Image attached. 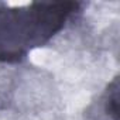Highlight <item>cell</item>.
<instances>
[{
  "mask_svg": "<svg viewBox=\"0 0 120 120\" xmlns=\"http://www.w3.org/2000/svg\"><path fill=\"white\" fill-rule=\"evenodd\" d=\"M105 109L106 113L110 114L114 120L119 117V81L114 78V81L109 85L105 99Z\"/></svg>",
  "mask_w": 120,
  "mask_h": 120,
  "instance_id": "7a4b0ae2",
  "label": "cell"
},
{
  "mask_svg": "<svg viewBox=\"0 0 120 120\" xmlns=\"http://www.w3.org/2000/svg\"><path fill=\"white\" fill-rule=\"evenodd\" d=\"M81 7L78 2L0 6V62H20L33 49L45 45Z\"/></svg>",
  "mask_w": 120,
  "mask_h": 120,
  "instance_id": "6da1fadb",
  "label": "cell"
}]
</instances>
